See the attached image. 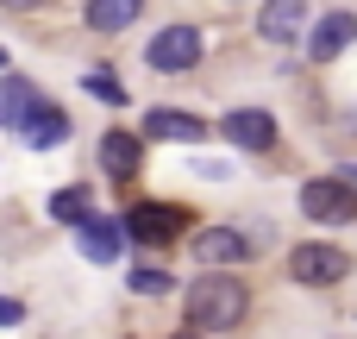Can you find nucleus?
I'll list each match as a JSON object with an SVG mask.
<instances>
[{
  "instance_id": "nucleus-1",
  "label": "nucleus",
  "mask_w": 357,
  "mask_h": 339,
  "mask_svg": "<svg viewBox=\"0 0 357 339\" xmlns=\"http://www.w3.org/2000/svg\"><path fill=\"white\" fill-rule=\"evenodd\" d=\"M245 308H251V289H245V277H226V271L195 277V283H188V296H182V321H188V333H201V339L238 327V321H245Z\"/></svg>"
},
{
  "instance_id": "nucleus-2",
  "label": "nucleus",
  "mask_w": 357,
  "mask_h": 339,
  "mask_svg": "<svg viewBox=\"0 0 357 339\" xmlns=\"http://www.w3.org/2000/svg\"><path fill=\"white\" fill-rule=\"evenodd\" d=\"M289 277H295L301 289H339V283L351 277V252L333 245V239H307V245L289 252Z\"/></svg>"
},
{
  "instance_id": "nucleus-3",
  "label": "nucleus",
  "mask_w": 357,
  "mask_h": 339,
  "mask_svg": "<svg viewBox=\"0 0 357 339\" xmlns=\"http://www.w3.org/2000/svg\"><path fill=\"white\" fill-rule=\"evenodd\" d=\"M301 214H307L314 226H351L357 220V189L345 176H314V182L301 189Z\"/></svg>"
},
{
  "instance_id": "nucleus-4",
  "label": "nucleus",
  "mask_w": 357,
  "mask_h": 339,
  "mask_svg": "<svg viewBox=\"0 0 357 339\" xmlns=\"http://www.w3.org/2000/svg\"><path fill=\"white\" fill-rule=\"evenodd\" d=\"M201 25H163L151 44H144V63L151 69H163V75H182V69H195L201 63Z\"/></svg>"
},
{
  "instance_id": "nucleus-5",
  "label": "nucleus",
  "mask_w": 357,
  "mask_h": 339,
  "mask_svg": "<svg viewBox=\"0 0 357 339\" xmlns=\"http://www.w3.org/2000/svg\"><path fill=\"white\" fill-rule=\"evenodd\" d=\"M119 226H126V239H151V245H169V239L188 226V214H182V208H169V201H138V208H132Z\"/></svg>"
},
{
  "instance_id": "nucleus-6",
  "label": "nucleus",
  "mask_w": 357,
  "mask_h": 339,
  "mask_svg": "<svg viewBox=\"0 0 357 339\" xmlns=\"http://www.w3.org/2000/svg\"><path fill=\"white\" fill-rule=\"evenodd\" d=\"M213 126L201 120V113H182V107H144V126H138V138H169V145H201Z\"/></svg>"
},
{
  "instance_id": "nucleus-7",
  "label": "nucleus",
  "mask_w": 357,
  "mask_h": 339,
  "mask_svg": "<svg viewBox=\"0 0 357 339\" xmlns=\"http://www.w3.org/2000/svg\"><path fill=\"white\" fill-rule=\"evenodd\" d=\"M220 138L238 145V151H270V145H276V113H264V107H232V113L220 120Z\"/></svg>"
},
{
  "instance_id": "nucleus-8",
  "label": "nucleus",
  "mask_w": 357,
  "mask_h": 339,
  "mask_svg": "<svg viewBox=\"0 0 357 339\" xmlns=\"http://www.w3.org/2000/svg\"><path fill=\"white\" fill-rule=\"evenodd\" d=\"M257 38H264V44H295V38H307V0H264V6H257Z\"/></svg>"
},
{
  "instance_id": "nucleus-9",
  "label": "nucleus",
  "mask_w": 357,
  "mask_h": 339,
  "mask_svg": "<svg viewBox=\"0 0 357 339\" xmlns=\"http://www.w3.org/2000/svg\"><path fill=\"white\" fill-rule=\"evenodd\" d=\"M351 38H357V13H320V25L307 31V57L314 63H333V57H345L351 50Z\"/></svg>"
},
{
  "instance_id": "nucleus-10",
  "label": "nucleus",
  "mask_w": 357,
  "mask_h": 339,
  "mask_svg": "<svg viewBox=\"0 0 357 339\" xmlns=\"http://www.w3.org/2000/svg\"><path fill=\"white\" fill-rule=\"evenodd\" d=\"M100 170H107L113 182H132V176L144 170V138L126 132V126H113V132L100 138Z\"/></svg>"
},
{
  "instance_id": "nucleus-11",
  "label": "nucleus",
  "mask_w": 357,
  "mask_h": 339,
  "mask_svg": "<svg viewBox=\"0 0 357 339\" xmlns=\"http://www.w3.org/2000/svg\"><path fill=\"white\" fill-rule=\"evenodd\" d=\"M75 245H82V258L113 264V258L126 252V226H119V220H107V214H88V220L75 226Z\"/></svg>"
},
{
  "instance_id": "nucleus-12",
  "label": "nucleus",
  "mask_w": 357,
  "mask_h": 339,
  "mask_svg": "<svg viewBox=\"0 0 357 339\" xmlns=\"http://www.w3.org/2000/svg\"><path fill=\"white\" fill-rule=\"evenodd\" d=\"M251 252H257V245H251L238 226H207V233H195V258L213 264V271H220V264H245Z\"/></svg>"
},
{
  "instance_id": "nucleus-13",
  "label": "nucleus",
  "mask_w": 357,
  "mask_h": 339,
  "mask_svg": "<svg viewBox=\"0 0 357 339\" xmlns=\"http://www.w3.org/2000/svg\"><path fill=\"white\" fill-rule=\"evenodd\" d=\"M19 138H25L31 151H56V145L69 138V113H63L56 101H38V113L25 120V132H19Z\"/></svg>"
},
{
  "instance_id": "nucleus-14",
  "label": "nucleus",
  "mask_w": 357,
  "mask_h": 339,
  "mask_svg": "<svg viewBox=\"0 0 357 339\" xmlns=\"http://www.w3.org/2000/svg\"><path fill=\"white\" fill-rule=\"evenodd\" d=\"M38 101H44V94H38L25 75H6V82H0V126H19V132H25V120L38 113Z\"/></svg>"
},
{
  "instance_id": "nucleus-15",
  "label": "nucleus",
  "mask_w": 357,
  "mask_h": 339,
  "mask_svg": "<svg viewBox=\"0 0 357 339\" xmlns=\"http://www.w3.org/2000/svg\"><path fill=\"white\" fill-rule=\"evenodd\" d=\"M138 13H144V0H88L82 6V19L94 25V31H126V25H138Z\"/></svg>"
},
{
  "instance_id": "nucleus-16",
  "label": "nucleus",
  "mask_w": 357,
  "mask_h": 339,
  "mask_svg": "<svg viewBox=\"0 0 357 339\" xmlns=\"http://www.w3.org/2000/svg\"><path fill=\"white\" fill-rule=\"evenodd\" d=\"M88 214H94V189H88V182H75V189H56V195H50V220L82 226Z\"/></svg>"
},
{
  "instance_id": "nucleus-17",
  "label": "nucleus",
  "mask_w": 357,
  "mask_h": 339,
  "mask_svg": "<svg viewBox=\"0 0 357 339\" xmlns=\"http://www.w3.org/2000/svg\"><path fill=\"white\" fill-rule=\"evenodd\" d=\"M82 88H88V94H100L107 107H126V88L113 82V69H107V63H94V69L82 75Z\"/></svg>"
},
{
  "instance_id": "nucleus-18",
  "label": "nucleus",
  "mask_w": 357,
  "mask_h": 339,
  "mask_svg": "<svg viewBox=\"0 0 357 339\" xmlns=\"http://www.w3.org/2000/svg\"><path fill=\"white\" fill-rule=\"evenodd\" d=\"M126 283H132V296H169V271H157V264H138Z\"/></svg>"
},
{
  "instance_id": "nucleus-19",
  "label": "nucleus",
  "mask_w": 357,
  "mask_h": 339,
  "mask_svg": "<svg viewBox=\"0 0 357 339\" xmlns=\"http://www.w3.org/2000/svg\"><path fill=\"white\" fill-rule=\"evenodd\" d=\"M13 321H25V308L19 302H0V327H13Z\"/></svg>"
},
{
  "instance_id": "nucleus-20",
  "label": "nucleus",
  "mask_w": 357,
  "mask_h": 339,
  "mask_svg": "<svg viewBox=\"0 0 357 339\" xmlns=\"http://www.w3.org/2000/svg\"><path fill=\"white\" fill-rule=\"evenodd\" d=\"M6 13H31V6H44V0H0Z\"/></svg>"
},
{
  "instance_id": "nucleus-21",
  "label": "nucleus",
  "mask_w": 357,
  "mask_h": 339,
  "mask_svg": "<svg viewBox=\"0 0 357 339\" xmlns=\"http://www.w3.org/2000/svg\"><path fill=\"white\" fill-rule=\"evenodd\" d=\"M176 339H201V333H176Z\"/></svg>"
},
{
  "instance_id": "nucleus-22",
  "label": "nucleus",
  "mask_w": 357,
  "mask_h": 339,
  "mask_svg": "<svg viewBox=\"0 0 357 339\" xmlns=\"http://www.w3.org/2000/svg\"><path fill=\"white\" fill-rule=\"evenodd\" d=\"M0 69H6V50H0Z\"/></svg>"
}]
</instances>
